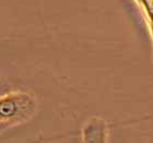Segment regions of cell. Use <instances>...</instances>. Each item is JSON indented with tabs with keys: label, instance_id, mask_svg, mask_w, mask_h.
Returning <instances> with one entry per match:
<instances>
[{
	"label": "cell",
	"instance_id": "3",
	"mask_svg": "<svg viewBox=\"0 0 153 143\" xmlns=\"http://www.w3.org/2000/svg\"><path fill=\"white\" fill-rule=\"evenodd\" d=\"M143 14L144 21L149 27V33L152 36V16H153V0H134Z\"/></svg>",
	"mask_w": 153,
	"mask_h": 143
},
{
	"label": "cell",
	"instance_id": "4",
	"mask_svg": "<svg viewBox=\"0 0 153 143\" xmlns=\"http://www.w3.org/2000/svg\"><path fill=\"white\" fill-rule=\"evenodd\" d=\"M10 91H12V86L10 85L9 83H7L6 81L3 80L2 76H0V96L10 92Z\"/></svg>",
	"mask_w": 153,
	"mask_h": 143
},
{
	"label": "cell",
	"instance_id": "1",
	"mask_svg": "<svg viewBox=\"0 0 153 143\" xmlns=\"http://www.w3.org/2000/svg\"><path fill=\"white\" fill-rule=\"evenodd\" d=\"M37 110L35 96L22 91H10L0 96V133L31 120Z\"/></svg>",
	"mask_w": 153,
	"mask_h": 143
},
{
	"label": "cell",
	"instance_id": "2",
	"mask_svg": "<svg viewBox=\"0 0 153 143\" xmlns=\"http://www.w3.org/2000/svg\"><path fill=\"white\" fill-rule=\"evenodd\" d=\"M82 141L86 143H103L108 141V124L105 119L91 117L82 128Z\"/></svg>",
	"mask_w": 153,
	"mask_h": 143
}]
</instances>
